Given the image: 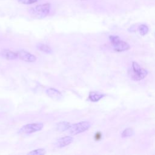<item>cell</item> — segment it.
Wrapping results in <instances>:
<instances>
[{"instance_id": "obj_10", "label": "cell", "mask_w": 155, "mask_h": 155, "mask_svg": "<svg viewBox=\"0 0 155 155\" xmlns=\"http://www.w3.org/2000/svg\"><path fill=\"white\" fill-rule=\"evenodd\" d=\"M104 94L96 92V91H91L89 93V99L92 102H97L101 100L102 97H104Z\"/></svg>"}, {"instance_id": "obj_16", "label": "cell", "mask_w": 155, "mask_h": 155, "mask_svg": "<svg viewBox=\"0 0 155 155\" xmlns=\"http://www.w3.org/2000/svg\"><path fill=\"white\" fill-rule=\"evenodd\" d=\"M38 0H17V1L22 4H26V5H28V4H33L35 2H36Z\"/></svg>"}, {"instance_id": "obj_12", "label": "cell", "mask_w": 155, "mask_h": 155, "mask_svg": "<svg viewBox=\"0 0 155 155\" xmlns=\"http://www.w3.org/2000/svg\"><path fill=\"white\" fill-rule=\"evenodd\" d=\"M36 48L41 51L47 54H50L52 53V49L48 45L42 43H38L36 45Z\"/></svg>"}, {"instance_id": "obj_1", "label": "cell", "mask_w": 155, "mask_h": 155, "mask_svg": "<svg viewBox=\"0 0 155 155\" xmlns=\"http://www.w3.org/2000/svg\"><path fill=\"white\" fill-rule=\"evenodd\" d=\"M50 4L49 3H45L43 4H39L29 9V13L30 15L37 19H42L45 18L50 12Z\"/></svg>"}, {"instance_id": "obj_13", "label": "cell", "mask_w": 155, "mask_h": 155, "mask_svg": "<svg viewBox=\"0 0 155 155\" xmlns=\"http://www.w3.org/2000/svg\"><path fill=\"white\" fill-rule=\"evenodd\" d=\"M46 153V151L43 148H39L36 150H34L28 153L30 155H44Z\"/></svg>"}, {"instance_id": "obj_3", "label": "cell", "mask_w": 155, "mask_h": 155, "mask_svg": "<svg viewBox=\"0 0 155 155\" xmlns=\"http://www.w3.org/2000/svg\"><path fill=\"white\" fill-rule=\"evenodd\" d=\"M109 39L114 50L116 51H124L130 48V45L127 42L122 41L120 38L117 36H110Z\"/></svg>"}, {"instance_id": "obj_2", "label": "cell", "mask_w": 155, "mask_h": 155, "mask_svg": "<svg viewBox=\"0 0 155 155\" xmlns=\"http://www.w3.org/2000/svg\"><path fill=\"white\" fill-rule=\"evenodd\" d=\"M128 74L131 79L140 81L147 76L148 71L145 68L141 67L137 62H133L131 68L128 70Z\"/></svg>"}, {"instance_id": "obj_7", "label": "cell", "mask_w": 155, "mask_h": 155, "mask_svg": "<svg viewBox=\"0 0 155 155\" xmlns=\"http://www.w3.org/2000/svg\"><path fill=\"white\" fill-rule=\"evenodd\" d=\"M73 141V137L70 136H64L56 140V142H55V146L58 148H63L71 143Z\"/></svg>"}, {"instance_id": "obj_5", "label": "cell", "mask_w": 155, "mask_h": 155, "mask_svg": "<svg viewBox=\"0 0 155 155\" xmlns=\"http://www.w3.org/2000/svg\"><path fill=\"white\" fill-rule=\"evenodd\" d=\"M44 127L42 123H32L28 124L22 126L19 130L20 134H30L40 131Z\"/></svg>"}, {"instance_id": "obj_4", "label": "cell", "mask_w": 155, "mask_h": 155, "mask_svg": "<svg viewBox=\"0 0 155 155\" xmlns=\"http://www.w3.org/2000/svg\"><path fill=\"white\" fill-rule=\"evenodd\" d=\"M90 122L87 121H82L71 125L68 131L71 134L76 135L83 133L90 127Z\"/></svg>"}, {"instance_id": "obj_11", "label": "cell", "mask_w": 155, "mask_h": 155, "mask_svg": "<svg viewBox=\"0 0 155 155\" xmlns=\"http://www.w3.org/2000/svg\"><path fill=\"white\" fill-rule=\"evenodd\" d=\"M71 124L67 121H62L56 125V130L59 131H65L68 130L71 127Z\"/></svg>"}, {"instance_id": "obj_8", "label": "cell", "mask_w": 155, "mask_h": 155, "mask_svg": "<svg viewBox=\"0 0 155 155\" xmlns=\"http://www.w3.org/2000/svg\"><path fill=\"white\" fill-rule=\"evenodd\" d=\"M0 55L3 58L8 60H14L18 58V52L12 51L7 49L2 50L0 52Z\"/></svg>"}, {"instance_id": "obj_9", "label": "cell", "mask_w": 155, "mask_h": 155, "mask_svg": "<svg viewBox=\"0 0 155 155\" xmlns=\"http://www.w3.org/2000/svg\"><path fill=\"white\" fill-rule=\"evenodd\" d=\"M46 93L47 94V95L49 97H50L51 98H52L54 100H59L62 97L61 93L59 90H58L54 88H48L46 90Z\"/></svg>"}, {"instance_id": "obj_14", "label": "cell", "mask_w": 155, "mask_h": 155, "mask_svg": "<svg viewBox=\"0 0 155 155\" xmlns=\"http://www.w3.org/2000/svg\"><path fill=\"white\" fill-rule=\"evenodd\" d=\"M134 134V130L131 128H128L125 129L122 133V136L123 137H127L131 136Z\"/></svg>"}, {"instance_id": "obj_15", "label": "cell", "mask_w": 155, "mask_h": 155, "mask_svg": "<svg viewBox=\"0 0 155 155\" xmlns=\"http://www.w3.org/2000/svg\"><path fill=\"white\" fill-rule=\"evenodd\" d=\"M148 30H149V28H148V26L147 25H145V24H141L139 27V33L142 36L145 35L148 32Z\"/></svg>"}, {"instance_id": "obj_6", "label": "cell", "mask_w": 155, "mask_h": 155, "mask_svg": "<svg viewBox=\"0 0 155 155\" xmlns=\"http://www.w3.org/2000/svg\"><path fill=\"white\" fill-rule=\"evenodd\" d=\"M18 58L27 62H34L36 61V57L28 51L21 50L18 51Z\"/></svg>"}]
</instances>
